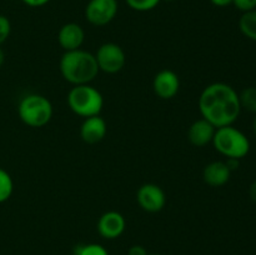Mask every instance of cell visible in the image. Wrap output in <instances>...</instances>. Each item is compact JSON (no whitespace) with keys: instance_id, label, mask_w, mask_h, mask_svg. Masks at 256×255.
<instances>
[{"instance_id":"cell-1","label":"cell","mask_w":256,"mask_h":255,"mask_svg":"<svg viewBox=\"0 0 256 255\" xmlns=\"http://www.w3.org/2000/svg\"><path fill=\"white\" fill-rule=\"evenodd\" d=\"M198 104L202 118L215 128L232 125L242 112L239 94L226 82H212L205 86Z\"/></svg>"},{"instance_id":"cell-2","label":"cell","mask_w":256,"mask_h":255,"mask_svg":"<svg viewBox=\"0 0 256 255\" xmlns=\"http://www.w3.org/2000/svg\"><path fill=\"white\" fill-rule=\"evenodd\" d=\"M59 69L64 80L72 86L90 84L100 72L95 55L82 49L65 52L60 59Z\"/></svg>"},{"instance_id":"cell-3","label":"cell","mask_w":256,"mask_h":255,"mask_svg":"<svg viewBox=\"0 0 256 255\" xmlns=\"http://www.w3.org/2000/svg\"><path fill=\"white\" fill-rule=\"evenodd\" d=\"M66 102L72 112L82 118L100 115L104 106L102 92L90 84L72 86L68 92Z\"/></svg>"},{"instance_id":"cell-4","label":"cell","mask_w":256,"mask_h":255,"mask_svg":"<svg viewBox=\"0 0 256 255\" xmlns=\"http://www.w3.org/2000/svg\"><path fill=\"white\" fill-rule=\"evenodd\" d=\"M212 145L215 150L222 156L234 158V159H242L250 152V142L246 135L232 125L216 128Z\"/></svg>"},{"instance_id":"cell-5","label":"cell","mask_w":256,"mask_h":255,"mask_svg":"<svg viewBox=\"0 0 256 255\" xmlns=\"http://www.w3.org/2000/svg\"><path fill=\"white\" fill-rule=\"evenodd\" d=\"M52 105L48 98L40 94H29L22 98L18 106L22 122L30 128H42L52 120Z\"/></svg>"},{"instance_id":"cell-6","label":"cell","mask_w":256,"mask_h":255,"mask_svg":"<svg viewBox=\"0 0 256 255\" xmlns=\"http://www.w3.org/2000/svg\"><path fill=\"white\" fill-rule=\"evenodd\" d=\"M99 70L106 74H116L122 72L126 62V56L120 45L115 42H104L95 52Z\"/></svg>"},{"instance_id":"cell-7","label":"cell","mask_w":256,"mask_h":255,"mask_svg":"<svg viewBox=\"0 0 256 255\" xmlns=\"http://www.w3.org/2000/svg\"><path fill=\"white\" fill-rule=\"evenodd\" d=\"M116 12V0H90L85 8V18L95 26H104L112 22Z\"/></svg>"},{"instance_id":"cell-8","label":"cell","mask_w":256,"mask_h":255,"mask_svg":"<svg viewBox=\"0 0 256 255\" xmlns=\"http://www.w3.org/2000/svg\"><path fill=\"white\" fill-rule=\"evenodd\" d=\"M136 202L144 212H159L166 204V195L159 185L146 182L138 189Z\"/></svg>"},{"instance_id":"cell-9","label":"cell","mask_w":256,"mask_h":255,"mask_svg":"<svg viewBox=\"0 0 256 255\" xmlns=\"http://www.w3.org/2000/svg\"><path fill=\"white\" fill-rule=\"evenodd\" d=\"M152 90L160 99H172L180 90L179 75L170 69L160 70L152 80Z\"/></svg>"},{"instance_id":"cell-10","label":"cell","mask_w":256,"mask_h":255,"mask_svg":"<svg viewBox=\"0 0 256 255\" xmlns=\"http://www.w3.org/2000/svg\"><path fill=\"white\" fill-rule=\"evenodd\" d=\"M125 228H126L125 218L122 216V214H120L119 212H115V210L104 212L99 218L96 224V229L100 236L109 240L116 239L120 235H122V232H125Z\"/></svg>"},{"instance_id":"cell-11","label":"cell","mask_w":256,"mask_h":255,"mask_svg":"<svg viewBox=\"0 0 256 255\" xmlns=\"http://www.w3.org/2000/svg\"><path fill=\"white\" fill-rule=\"evenodd\" d=\"M85 32L82 25L76 22H66L62 25L58 32V42L65 52L82 49L84 44Z\"/></svg>"},{"instance_id":"cell-12","label":"cell","mask_w":256,"mask_h":255,"mask_svg":"<svg viewBox=\"0 0 256 255\" xmlns=\"http://www.w3.org/2000/svg\"><path fill=\"white\" fill-rule=\"evenodd\" d=\"M215 130L216 128L212 122L205 120L204 118H200V119L195 120L188 129V140L190 142V144L196 148L206 146L212 142Z\"/></svg>"},{"instance_id":"cell-13","label":"cell","mask_w":256,"mask_h":255,"mask_svg":"<svg viewBox=\"0 0 256 255\" xmlns=\"http://www.w3.org/2000/svg\"><path fill=\"white\" fill-rule=\"evenodd\" d=\"M108 132L106 122L100 115L85 118L80 126V136L86 144H96L105 138Z\"/></svg>"},{"instance_id":"cell-14","label":"cell","mask_w":256,"mask_h":255,"mask_svg":"<svg viewBox=\"0 0 256 255\" xmlns=\"http://www.w3.org/2000/svg\"><path fill=\"white\" fill-rule=\"evenodd\" d=\"M232 176V172L228 168L226 162L222 160L212 162L204 168L202 170V180L205 184L212 188L224 186Z\"/></svg>"},{"instance_id":"cell-15","label":"cell","mask_w":256,"mask_h":255,"mask_svg":"<svg viewBox=\"0 0 256 255\" xmlns=\"http://www.w3.org/2000/svg\"><path fill=\"white\" fill-rule=\"evenodd\" d=\"M239 29L244 36L256 42V9L242 12L239 20Z\"/></svg>"},{"instance_id":"cell-16","label":"cell","mask_w":256,"mask_h":255,"mask_svg":"<svg viewBox=\"0 0 256 255\" xmlns=\"http://www.w3.org/2000/svg\"><path fill=\"white\" fill-rule=\"evenodd\" d=\"M14 192V182L6 170L0 168V204L10 199Z\"/></svg>"},{"instance_id":"cell-17","label":"cell","mask_w":256,"mask_h":255,"mask_svg":"<svg viewBox=\"0 0 256 255\" xmlns=\"http://www.w3.org/2000/svg\"><path fill=\"white\" fill-rule=\"evenodd\" d=\"M239 100L242 109L256 114V86L245 88L239 94Z\"/></svg>"},{"instance_id":"cell-18","label":"cell","mask_w":256,"mask_h":255,"mask_svg":"<svg viewBox=\"0 0 256 255\" xmlns=\"http://www.w3.org/2000/svg\"><path fill=\"white\" fill-rule=\"evenodd\" d=\"M74 255H109L108 250L100 244H79L74 248Z\"/></svg>"},{"instance_id":"cell-19","label":"cell","mask_w":256,"mask_h":255,"mask_svg":"<svg viewBox=\"0 0 256 255\" xmlns=\"http://www.w3.org/2000/svg\"><path fill=\"white\" fill-rule=\"evenodd\" d=\"M126 4L136 12H149L156 8L162 0H125Z\"/></svg>"},{"instance_id":"cell-20","label":"cell","mask_w":256,"mask_h":255,"mask_svg":"<svg viewBox=\"0 0 256 255\" xmlns=\"http://www.w3.org/2000/svg\"><path fill=\"white\" fill-rule=\"evenodd\" d=\"M12 32V24L5 15H0V46L4 44Z\"/></svg>"},{"instance_id":"cell-21","label":"cell","mask_w":256,"mask_h":255,"mask_svg":"<svg viewBox=\"0 0 256 255\" xmlns=\"http://www.w3.org/2000/svg\"><path fill=\"white\" fill-rule=\"evenodd\" d=\"M232 4L242 12L256 9V0H232Z\"/></svg>"},{"instance_id":"cell-22","label":"cell","mask_w":256,"mask_h":255,"mask_svg":"<svg viewBox=\"0 0 256 255\" xmlns=\"http://www.w3.org/2000/svg\"><path fill=\"white\" fill-rule=\"evenodd\" d=\"M128 255H149V252H148V250L145 249L142 245H132V246H130L129 252H128Z\"/></svg>"},{"instance_id":"cell-23","label":"cell","mask_w":256,"mask_h":255,"mask_svg":"<svg viewBox=\"0 0 256 255\" xmlns=\"http://www.w3.org/2000/svg\"><path fill=\"white\" fill-rule=\"evenodd\" d=\"M50 0H22L24 4H26L28 6H32V8H40V6H44L49 2Z\"/></svg>"},{"instance_id":"cell-24","label":"cell","mask_w":256,"mask_h":255,"mask_svg":"<svg viewBox=\"0 0 256 255\" xmlns=\"http://www.w3.org/2000/svg\"><path fill=\"white\" fill-rule=\"evenodd\" d=\"M225 162H226L228 168L230 169V172H235L236 169H239L240 166V160L239 159H234V158H228L226 160H225Z\"/></svg>"},{"instance_id":"cell-25","label":"cell","mask_w":256,"mask_h":255,"mask_svg":"<svg viewBox=\"0 0 256 255\" xmlns=\"http://www.w3.org/2000/svg\"><path fill=\"white\" fill-rule=\"evenodd\" d=\"M215 6H219V8H224L228 6V5L232 4V0H210Z\"/></svg>"},{"instance_id":"cell-26","label":"cell","mask_w":256,"mask_h":255,"mask_svg":"<svg viewBox=\"0 0 256 255\" xmlns=\"http://www.w3.org/2000/svg\"><path fill=\"white\" fill-rule=\"evenodd\" d=\"M249 194H250V198H252V202L256 204V180L254 182H252V185H250V189H249Z\"/></svg>"},{"instance_id":"cell-27","label":"cell","mask_w":256,"mask_h":255,"mask_svg":"<svg viewBox=\"0 0 256 255\" xmlns=\"http://www.w3.org/2000/svg\"><path fill=\"white\" fill-rule=\"evenodd\" d=\"M4 62H5V52H4V50L0 48V68L4 65Z\"/></svg>"},{"instance_id":"cell-28","label":"cell","mask_w":256,"mask_h":255,"mask_svg":"<svg viewBox=\"0 0 256 255\" xmlns=\"http://www.w3.org/2000/svg\"><path fill=\"white\" fill-rule=\"evenodd\" d=\"M252 130H254V134H255V136H256V115H255L254 120H252Z\"/></svg>"},{"instance_id":"cell-29","label":"cell","mask_w":256,"mask_h":255,"mask_svg":"<svg viewBox=\"0 0 256 255\" xmlns=\"http://www.w3.org/2000/svg\"><path fill=\"white\" fill-rule=\"evenodd\" d=\"M149 255H162V254H158V252H154V254H149Z\"/></svg>"},{"instance_id":"cell-30","label":"cell","mask_w":256,"mask_h":255,"mask_svg":"<svg viewBox=\"0 0 256 255\" xmlns=\"http://www.w3.org/2000/svg\"><path fill=\"white\" fill-rule=\"evenodd\" d=\"M165 2H174V0H165Z\"/></svg>"}]
</instances>
